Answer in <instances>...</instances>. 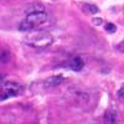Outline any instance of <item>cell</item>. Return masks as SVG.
<instances>
[{
  "label": "cell",
  "mask_w": 124,
  "mask_h": 124,
  "mask_svg": "<svg viewBox=\"0 0 124 124\" xmlns=\"http://www.w3.org/2000/svg\"><path fill=\"white\" fill-rule=\"evenodd\" d=\"M54 42V37L46 31H35L25 37V44L35 48H46Z\"/></svg>",
  "instance_id": "cell-1"
},
{
  "label": "cell",
  "mask_w": 124,
  "mask_h": 124,
  "mask_svg": "<svg viewBox=\"0 0 124 124\" xmlns=\"http://www.w3.org/2000/svg\"><path fill=\"white\" fill-rule=\"evenodd\" d=\"M62 82H63V77H62V76H60V75L51 76L47 79H45L44 87H46V88H56V87H58L62 83Z\"/></svg>",
  "instance_id": "cell-4"
},
{
  "label": "cell",
  "mask_w": 124,
  "mask_h": 124,
  "mask_svg": "<svg viewBox=\"0 0 124 124\" xmlns=\"http://www.w3.org/2000/svg\"><path fill=\"white\" fill-rule=\"evenodd\" d=\"M68 67L72 71H81L83 68V61L81 60V57H75L68 62Z\"/></svg>",
  "instance_id": "cell-5"
},
{
  "label": "cell",
  "mask_w": 124,
  "mask_h": 124,
  "mask_svg": "<svg viewBox=\"0 0 124 124\" xmlns=\"http://www.w3.org/2000/svg\"><path fill=\"white\" fill-rule=\"evenodd\" d=\"M104 122L107 123H114L116 122V113L112 110H107L104 114Z\"/></svg>",
  "instance_id": "cell-9"
},
{
  "label": "cell",
  "mask_w": 124,
  "mask_h": 124,
  "mask_svg": "<svg viewBox=\"0 0 124 124\" xmlns=\"http://www.w3.org/2000/svg\"><path fill=\"white\" fill-rule=\"evenodd\" d=\"M104 30L107 31V32H109V34H114L116 31H117V27H116V25H114V24H112V23H107V24L104 25Z\"/></svg>",
  "instance_id": "cell-10"
},
{
  "label": "cell",
  "mask_w": 124,
  "mask_h": 124,
  "mask_svg": "<svg viewBox=\"0 0 124 124\" xmlns=\"http://www.w3.org/2000/svg\"><path fill=\"white\" fill-rule=\"evenodd\" d=\"M21 92V86L16 82H6L1 83V101L9 97H16Z\"/></svg>",
  "instance_id": "cell-3"
},
{
  "label": "cell",
  "mask_w": 124,
  "mask_h": 124,
  "mask_svg": "<svg viewBox=\"0 0 124 124\" xmlns=\"http://www.w3.org/2000/svg\"><path fill=\"white\" fill-rule=\"evenodd\" d=\"M117 97H118V99H119V101L124 102V85L118 89V92H117Z\"/></svg>",
  "instance_id": "cell-12"
},
{
  "label": "cell",
  "mask_w": 124,
  "mask_h": 124,
  "mask_svg": "<svg viewBox=\"0 0 124 124\" xmlns=\"http://www.w3.org/2000/svg\"><path fill=\"white\" fill-rule=\"evenodd\" d=\"M93 24L101 26V25L103 24V20H102V19H93Z\"/></svg>",
  "instance_id": "cell-13"
},
{
  "label": "cell",
  "mask_w": 124,
  "mask_h": 124,
  "mask_svg": "<svg viewBox=\"0 0 124 124\" xmlns=\"http://www.w3.org/2000/svg\"><path fill=\"white\" fill-rule=\"evenodd\" d=\"M83 9L86 10L87 13L92 14V15H94V14H98V13H99V9H98L96 5H92V4H85V5H83Z\"/></svg>",
  "instance_id": "cell-8"
},
{
  "label": "cell",
  "mask_w": 124,
  "mask_h": 124,
  "mask_svg": "<svg viewBox=\"0 0 124 124\" xmlns=\"http://www.w3.org/2000/svg\"><path fill=\"white\" fill-rule=\"evenodd\" d=\"M45 8L41 5V4H32V5H29L26 9V13H34V11H44Z\"/></svg>",
  "instance_id": "cell-7"
},
{
  "label": "cell",
  "mask_w": 124,
  "mask_h": 124,
  "mask_svg": "<svg viewBox=\"0 0 124 124\" xmlns=\"http://www.w3.org/2000/svg\"><path fill=\"white\" fill-rule=\"evenodd\" d=\"M9 58H10V55L6 50H1V63H8L9 62Z\"/></svg>",
  "instance_id": "cell-11"
},
{
  "label": "cell",
  "mask_w": 124,
  "mask_h": 124,
  "mask_svg": "<svg viewBox=\"0 0 124 124\" xmlns=\"http://www.w3.org/2000/svg\"><path fill=\"white\" fill-rule=\"evenodd\" d=\"M47 21V14L44 11H34V13H29L25 17L19 24V30L20 31H31L35 27L42 25Z\"/></svg>",
  "instance_id": "cell-2"
},
{
  "label": "cell",
  "mask_w": 124,
  "mask_h": 124,
  "mask_svg": "<svg viewBox=\"0 0 124 124\" xmlns=\"http://www.w3.org/2000/svg\"><path fill=\"white\" fill-rule=\"evenodd\" d=\"M73 96L76 97V99H78V101L82 103V104H83V103H87V102H88V99H89L88 93L82 92V91H76Z\"/></svg>",
  "instance_id": "cell-6"
}]
</instances>
